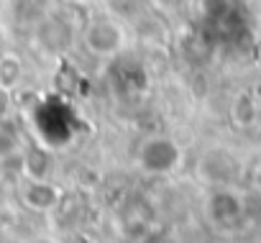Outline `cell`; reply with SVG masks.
Wrapping results in <instances>:
<instances>
[{
	"instance_id": "cell-6",
	"label": "cell",
	"mask_w": 261,
	"mask_h": 243,
	"mask_svg": "<svg viewBox=\"0 0 261 243\" xmlns=\"http://www.w3.org/2000/svg\"><path fill=\"white\" fill-rule=\"evenodd\" d=\"M146 243H174V240H172L167 233H154V235H151Z\"/></svg>"
},
{
	"instance_id": "cell-2",
	"label": "cell",
	"mask_w": 261,
	"mask_h": 243,
	"mask_svg": "<svg viewBox=\"0 0 261 243\" xmlns=\"http://www.w3.org/2000/svg\"><path fill=\"white\" fill-rule=\"evenodd\" d=\"M85 41H87L90 51L102 54V57H110V54H115V51L120 49L123 34H120V29H118L113 21L102 18V21L90 23V29H87V34H85Z\"/></svg>"
},
{
	"instance_id": "cell-1",
	"label": "cell",
	"mask_w": 261,
	"mask_h": 243,
	"mask_svg": "<svg viewBox=\"0 0 261 243\" xmlns=\"http://www.w3.org/2000/svg\"><path fill=\"white\" fill-rule=\"evenodd\" d=\"M179 156L182 154H179L174 141H169V139H151V141L144 144V149L139 154V161H141V167L146 172L164 174V172H172L179 164Z\"/></svg>"
},
{
	"instance_id": "cell-9",
	"label": "cell",
	"mask_w": 261,
	"mask_h": 243,
	"mask_svg": "<svg viewBox=\"0 0 261 243\" xmlns=\"http://www.w3.org/2000/svg\"><path fill=\"white\" fill-rule=\"evenodd\" d=\"M36 243H49V240H36Z\"/></svg>"
},
{
	"instance_id": "cell-8",
	"label": "cell",
	"mask_w": 261,
	"mask_h": 243,
	"mask_svg": "<svg viewBox=\"0 0 261 243\" xmlns=\"http://www.w3.org/2000/svg\"><path fill=\"white\" fill-rule=\"evenodd\" d=\"M256 182H258V187H261V169H258V174H256Z\"/></svg>"
},
{
	"instance_id": "cell-7",
	"label": "cell",
	"mask_w": 261,
	"mask_h": 243,
	"mask_svg": "<svg viewBox=\"0 0 261 243\" xmlns=\"http://www.w3.org/2000/svg\"><path fill=\"white\" fill-rule=\"evenodd\" d=\"M6 51H3V31H0V57H3Z\"/></svg>"
},
{
	"instance_id": "cell-5",
	"label": "cell",
	"mask_w": 261,
	"mask_h": 243,
	"mask_svg": "<svg viewBox=\"0 0 261 243\" xmlns=\"http://www.w3.org/2000/svg\"><path fill=\"white\" fill-rule=\"evenodd\" d=\"M26 202L36 210H46L54 202V192H51V187L46 190V184H31L26 192Z\"/></svg>"
},
{
	"instance_id": "cell-4",
	"label": "cell",
	"mask_w": 261,
	"mask_h": 243,
	"mask_svg": "<svg viewBox=\"0 0 261 243\" xmlns=\"http://www.w3.org/2000/svg\"><path fill=\"white\" fill-rule=\"evenodd\" d=\"M21 79V62L11 54L0 57V87H13Z\"/></svg>"
},
{
	"instance_id": "cell-3",
	"label": "cell",
	"mask_w": 261,
	"mask_h": 243,
	"mask_svg": "<svg viewBox=\"0 0 261 243\" xmlns=\"http://www.w3.org/2000/svg\"><path fill=\"white\" fill-rule=\"evenodd\" d=\"M210 212H213V218H215L218 223L230 225V223H236V220L241 218L243 205H241V200L233 197L230 192H218V195L213 197V202H210Z\"/></svg>"
}]
</instances>
